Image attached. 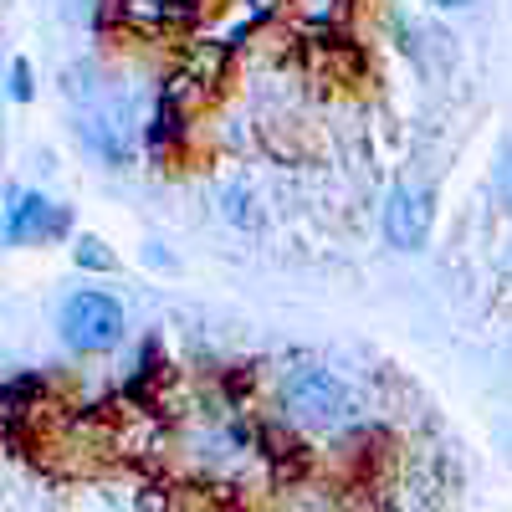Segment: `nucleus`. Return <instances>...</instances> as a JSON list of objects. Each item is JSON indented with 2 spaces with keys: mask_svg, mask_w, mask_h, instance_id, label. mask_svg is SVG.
<instances>
[{
  "mask_svg": "<svg viewBox=\"0 0 512 512\" xmlns=\"http://www.w3.org/2000/svg\"><path fill=\"white\" fill-rule=\"evenodd\" d=\"M431 231H436V195L420 180H395L384 195V241L415 256L431 246Z\"/></svg>",
  "mask_w": 512,
  "mask_h": 512,
  "instance_id": "nucleus-4",
  "label": "nucleus"
},
{
  "mask_svg": "<svg viewBox=\"0 0 512 512\" xmlns=\"http://www.w3.org/2000/svg\"><path fill=\"white\" fill-rule=\"evenodd\" d=\"M128 333V313L113 292L103 287H77L62 297L57 308V338L67 344V354L77 359H98V354H113Z\"/></svg>",
  "mask_w": 512,
  "mask_h": 512,
  "instance_id": "nucleus-2",
  "label": "nucleus"
},
{
  "mask_svg": "<svg viewBox=\"0 0 512 512\" xmlns=\"http://www.w3.org/2000/svg\"><path fill=\"white\" fill-rule=\"evenodd\" d=\"M72 262H77L82 272H98V277L118 272V256H113V251H108V241H103V236H93V231H77V241H72Z\"/></svg>",
  "mask_w": 512,
  "mask_h": 512,
  "instance_id": "nucleus-6",
  "label": "nucleus"
},
{
  "mask_svg": "<svg viewBox=\"0 0 512 512\" xmlns=\"http://www.w3.org/2000/svg\"><path fill=\"white\" fill-rule=\"evenodd\" d=\"M149 267H175V256L159 251V246H149Z\"/></svg>",
  "mask_w": 512,
  "mask_h": 512,
  "instance_id": "nucleus-10",
  "label": "nucleus"
},
{
  "mask_svg": "<svg viewBox=\"0 0 512 512\" xmlns=\"http://www.w3.org/2000/svg\"><path fill=\"white\" fill-rule=\"evenodd\" d=\"M292 512H333V507H328V502H297Z\"/></svg>",
  "mask_w": 512,
  "mask_h": 512,
  "instance_id": "nucleus-11",
  "label": "nucleus"
},
{
  "mask_svg": "<svg viewBox=\"0 0 512 512\" xmlns=\"http://www.w3.org/2000/svg\"><path fill=\"white\" fill-rule=\"evenodd\" d=\"M0 231H6V246H72L77 231H72V210L57 205L47 190L36 185H6V210H0Z\"/></svg>",
  "mask_w": 512,
  "mask_h": 512,
  "instance_id": "nucleus-3",
  "label": "nucleus"
},
{
  "mask_svg": "<svg viewBox=\"0 0 512 512\" xmlns=\"http://www.w3.org/2000/svg\"><path fill=\"white\" fill-rule=\"evenodd\" d=\"M6 98L16 103V108H31L36 103V67H31V57H11V67H6Z\"/></svg>",
  "mask_w": 512,
  "mask_h": 512,
  "instance_id": "nucleus-7",
  "label": "nucleus"
},
{
  "mask_svg": "<svg viewBox=\"0 0 512 512\" xmlns=\"http://www.w3.org/2000/svg\"><path fill=\"white\" fill-rule=\"evenodd\" d=\"M431 6H436V11H472L477 0H431Z\"/></svg>",
  "mask_w": 512,
  "mask_h": 512,
  "instance_id": "nucleus-9",
  "label": "nucleus"
},
{
  "mask_svg": "<svg viewBox=\"0 0 512 512\" xmlns=\"http://www.w3.org/2000/svg\"><path fill=\"white\" fill-rule=\"evenodd\" d=\"M282 415L308 436H344L359 425V400L344 374L323 364H303L282 379Z\"/></svg>",
  "mask_w": 512,
  "mask_h": 512,
  "instance_id": "nucleus-1",
  "label": "nucleus"
},
{
  "mask_svg": "<svg viewBox=\"0 0 512 512\" xmlns=\"http://www.w3.org/2000/svg\"><path fill=\"white\" fill-rule=\"evenodd\" d=\"M221 216H226L236 231H256V226H262V205H256V190H251L246 180H231V185L221 190Z\"/></svg>",
  "mask_w": 512,
  "mask_h": 512,
  "instance_id": "nucleus-5",
  "label": "nucleus"
},
{
  "mask_svg": "<svg viewBox=\"0 0 512 512\" xmlns=\"http://www.w3.org/2000/svg\"><path fill=\"white\" fill-rule=\"evenodd\" d=\"M492 190H497L502 210H507V216H512V144L502 149V159H497V169H492Z\"/></svg>",
  "mask_w": 512,
  "mask_h": 512,
  "instance_id": "nucleus-8",
  "label": "nucleus"
}]
</instances>
